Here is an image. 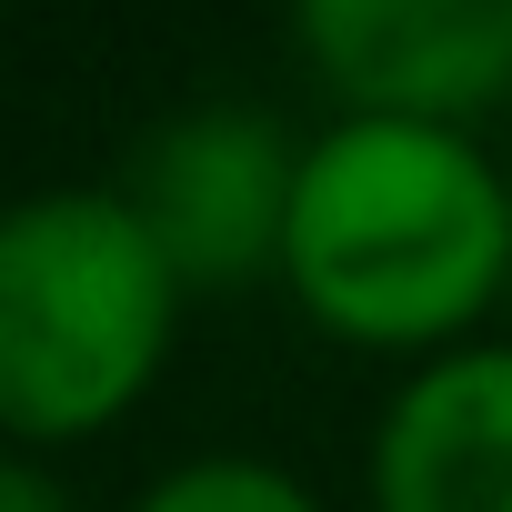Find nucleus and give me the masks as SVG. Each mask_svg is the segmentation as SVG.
Segmentation results:
<instances>
[{"label": "nucleus", "mask_w": 512, "mask_h": 512, "mask_svg": "<svg viewBox=\"0 0 512 512\" xmlns=\"http://www.w3.org/2000/svg\"><path fill=\"white\" fill-rule=\"evenodd\" d=\"M372 512H512V342H462L392 392Z\"/></svg>", "instance_id": "nucleus-5"}, {"label": "nucleus", "mask_w": 512, "mask_h": 512, "mask_svg": "<svg viewBox=\"0 0 512 512\" xmlns=\"http://www.w3.org/2000/svg\"><path fill=\"white\" fill-rule=\"evenodd\" d=\"M0 512H81L41 462H0Z\"/></svg>", "instance_id": "nucleus-7"}, {"label": "nucleus", "mask_w": 512, "mask_h": 512, "mask_svg": "<svg viewBox=\"0 0 512 512\" xmlns=\"http://www.w3.org/2000/svg\"><path fill=\"white\" fill-rule=\"evenodd\" d=\"M292 181H302V151L282 141L272 111L201 101V111L161 121L151 151L131 161V211L161 241V262L181 272V292H241V282L282 272Z\"/></svg>", "instance_id": "nucleus-3"}, {"label": "nucleus", "mask_w": 512, "mask_h": 512, "mask_svg": "<svg viewBox=\"0 0 512 512\" xmlns=\"http://www.w3.org/2000/svg\"><path fill=\"white\" fill-rule=\"evenodd\" d=\"M312 71L372 121H472L512 101V0H292Z\"/></svg>", "instance_id": "nucleus-4"}, {"label": "nucleus", "mask_w": 512, "mask_h": 512, "mask_svg": "<svg viewBox=\"0 0 512 512\" xmlns=\"http://www.w3.org/2000/svg\"><path fill=\"white\" fill-rule=\"evenodd\" d=\"M181 272L141 231L131 191H31L0 211V432H111L171 352Z\"/></svg>", "instance_id": "nucleus-2"}, {"label": "nucleus", "mask_w": 512, "mask_h": 512, "mask_svg": "<svg viewBox=\"0 0 512 512\" xmlns=\"http://www.w3.org/2000/svg\"><path fill=\"white\" fill-rule=\"evenodd\" d=\"M292 302L362 352H462L512 292V181L452 121L342 111L292 181Z\"/></svg>", "instance_id": "nucleus-1"}, {"label": "nucleus", "mask_w": 512, "mask_h": 512, "mask_svg": "<svg viewBox=\"0 0 512 512\" xmlns=\"http://www.w3.org/2000/svg\"><path fill=\"white\" fill-rule=\"evenodd\" d=\"M131 512H322L282 462H251V452H201L181 472H161Z\"/></svg>", "instance_id": "nucleus-6"}]
</instances>
